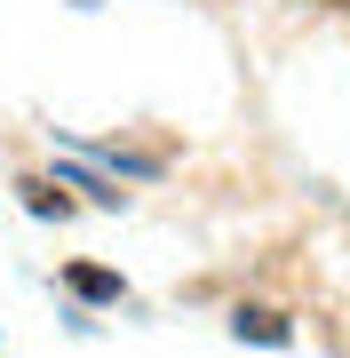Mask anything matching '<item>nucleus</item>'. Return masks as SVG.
<instances>
[{
  "label": "nucleus",
  "instance_id": "1",
  "mask_svg": "<svg viewBox=\"0 0 350 358\" xmlns=\"http://www.w3.org/2000/svg\"><path fill=\"white\" fill-rule=\"evenodd\" d=\"M231 334H239V343H263V350H286V343H295V327H286L279 319V310H231Z\"/></svg>",
  "mask_w": 350,
  "mask_h": 358
},
{
  "label": "nucleus",
  "instance_id": "2",
  "mask_svg": "<svg viewBox=\"0 0 350 358\" xmlns=\"http://www.w3.org/2000/svg\"><path fill=\"white\" fill-rule=\"evenodd\" d=\"M64 287L80 294V303H119V294H128V279H119V271H104V263H72Z\"/></svg>",
  "mask_w": 350,
  "mask_h": 358
}]
</instances>
